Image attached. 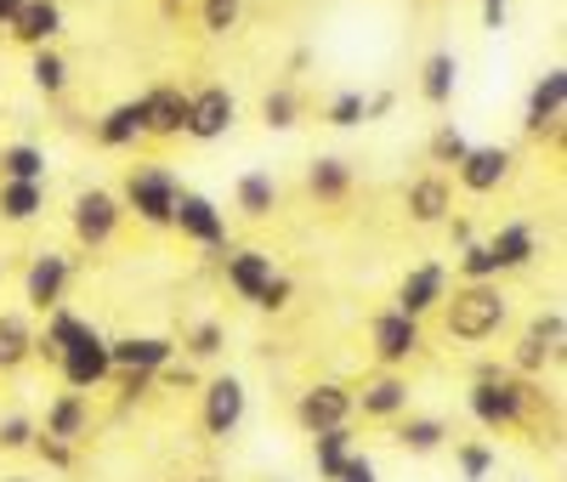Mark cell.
<instances>
[{"instance_id": "6da1fadb", "label": "cell", "mask_w": 567, "mask_h": 482, "mask_svg": "<svg viewBox=\"0 0 567 482\" xmlns=\"http://www.w3.org/2000/svg\"><path fill=\"white\" fill-rule=\"evenodd\" d=\"M545 386H534V375H516L511 363L499 375H471V392H465V409L471 420H477L483 431H511L523 425L528 409L539 403Z\"/></svg>"}, {"instance_id": "7a4b0ae2", "label": "cell", "mask_w": 567, "mask_h": 482, "mask_svg": "<svg viewBox=\"0 0 567 482\" xmlns=\"http://www.w3.org/2000/svg\"><path fill=\"white\" fill-rule=\"evenodd\" d=\"M505 318H511V301H505L499 278H488V284H460V289H454V301L443 307L449 335H454V341H465V347L494 341V335L505 329Z\"/></svg>"}, {"instance_id": "3957f363", "label": "cell", "mask_w": 567, "mask_h": 482, "mask_svg": "<svg viewBox=\"0 0 567 482\" xmlns=\"http://www.w3.org/2000/svg\"><path fill=\"white\" fill-rule=\"evenodd\" d=\"M176 193H182V176H176L171 165H136V171L125 176L120 205H125V216H136L142 227H171Z\"/></svg>"}, {"instance_id": "277c9868", "label": "cell", "mask_w": 567, "mask_h": 482, "mask_svg": "<svg viewBox=\"0 0 567 482\" xmlns=\"http://www.w3.org/2000/svg\"><path fill=\"white\" fill-rule=\"evenodd\" d=\"M58 375L69 392H97V386L114 380V363H109V335L97 324H85L74 341L58 352Z\"/></svg>"}, {"instance_id": "5b68a950", "label": "cell", "mask_w": 567, "mask_h": 482, "mask_svg": "<svg viewBox=\"0 0 567 482\" xmlns=\"http://www.w3.org/2000/svg\"><path fill=\"white\" fill-rule=\"evenodd\" d=\"M171 227L187 238V245H199V250H227V245H233V238H227V211H221L216 199H205V193H194V187L176 193Z\"/></svg>"}, {"instance_id": "8992f818", "label": "cell", "mask_w": 567, "mask_h": 482, "mask_svg": "<svg viewBox=\"0 0 567 482\" xmlns=\"http://www.w3.org/2000/svg\"><path fill=\"white\" fill-rule=\"evenodd\" d=\"M120 222H125V205L114 199V193H103V187L74 193L69 227H74V238H80L85 250H109V245H114V233H120Z\"/></svg>"}, {"instance_id": "52a82bcc", "label": "cell", "mask_w": 567, "mask_h": 482, "mask_svg": "<svg viewBox=\"0 0 567 482\" xmlns=\"http://www.w3.org/2000/svg\"><path fill=\"white\" fill-rule=\"evenodd\" d=\"M233 125H239V96L227 85H205V91H187V131L194 142H221Z\"/></svg>"}, {"instance_id": "ba28073f", "label": "cell", "mask_w": 567, "mask_h": 482, "mask_svg": "<svg viewBox=\"0 0 567 482\" xmlns=\"http://www.w3.org/2000/svg\"><path fill=\"white\" fill-rule=\"evenodd\" d=\"M369 347H374V358H381L386 369H398V363H409L425 347V329H420V318L386 307V312H374V324H369Z\"/></svg>"}, {"instance_id": "9c48e42d", "label": "cell", "mask_w": 567, "mask_h": 482, "mask_svg": "<svg viewBox=\"0 0 567 482\" xmlns=\"http://www.w3.org/2000/svg\"><path fill=\"white\" fill-rule=\"evenodd\" d=\"M69 284H74V261H69L63 250H40V256L29 261V273H23V301H29L34 312H52V307H63Z\"/></svg>"}, {"instance_id": "30bf717a", "label": "cell", "mask_w": 567, "mask_h": 482, "mask_svg": "<svg viewBox=\"0 0 567 482\" xmlns=\"http://www.w3.org/2000/svg\"><path fill=\"white\" fill-rule=\"evenodd\" d=\"M245 409H250V392H245V380L239 375H216L205 380V431L216 443H227L233 431L245 425Z\"/></svg>"}, {"instance_id": "8fae6325", "label": "cell", "mask_w": 567, "mask_h": 482, "mask_svg": "<svg viewBox=\"0 0 567 482\" xmlns=\"http://www.w3.org/2000/svg\"><path fill=\"white\" fill-rule=\"evenodd\" d=\"M352 392L347 386H336V380H318V386H307V392L296 398V425L307 431H329V425H352Z\"/></svg>"}, {"instance_id": "7c38bea8", "label": "cell", "mask_w": 567, "mask_h": 482, "mask_svg": "<svg viewBox=\"0 0 567 482\" xmlns=\"http://www.w3.org/2000/svg\"><path fill=\"white\" fill-rule=\"evenodd\" d=\"M561 114H567V69H545L528 91V114H523V131L528 136H561Z\"/></svg>"}, {"instance_id": "4fadbf2b", "label": "cell", "mask_w": 567, "mask_h": 482, "mask_svg": "<svg viewBox=\"0 0 567 482\" xmlns=\"http://www.w3.org/2000/svg\"><path fill=\"white\" fill-rule=\"evenodd\" d=\"M561 335H567L561 312H556V307H550V312H539V318L528 324V335L516 341L511 369H516V375H539L545 363H556V358H561Z\"/></svg>"}, {"instance_id": "5bb4252c", "label": "cell", "mask_w": 567, "mask_h": 482, "mask_svg": "<svg viewBox=\"0 0 567 482\" xmlns=\"http://www.w3.org/2000/svg\"><path fill=\"white\" fill-rule=\"evenodd\" d=\"M171 358H176L171 335H120V341H109L114 375H159Z\"/></svg>"}, {"instance_id": "9a60e30c", "label": "cell", "mask_w": 567, "mask_h": 482, "mask_svg": "<svg viewBox=\"0 0 567 482\" xmlns=\"http://www.w3.org/2000/svg\"><path fill=\"white\" fill-rule=\"evenodd\" d=\"M511 171H516V154L511 148H499V142H488V148H465V160L454 165V176H460V187L465 193H499L505 182H511Z\"/></svg>"}, {"instance_id": "2e32d148", "label": "cell", "mask_w": 567, "mask_h": 482, "mask_svg": "<svg viewBox=\"0 0 567 482\" xmlns=\"http://www.w3.org/2000/svg\"><path fill=\"white\" fill-rule=\"evenodd\" d=\"M449 301V261H420L409 267V278L398 284V312L409 318H425Z\"/></svg>"}, {"instance_id": "e0dca14e", "label": "cell", "mask_w": 567, "mask_h": 482, "mask_svg": "<svg viewBox=\"0 0 567 482\" xmlns=\"http://www.w3.org/2000/svg\"><path fill=\"white\" fill-rule=\"evenodd\" d=\"M221 278H227L233 296L256 307V301H261V289L278 278V267H272L267 250H233V245H227V256H221Z\"/></svg>"}, {"instance_id": "ac0fdd59", "label": "cell", "mask_w": 567, "mask_h": 482, "mask_svg": "<svg viewBox=\"0 0 567 482\" xmlns=\"http://www.w3.org/2000/svg\"><path fill=\"white\" fill-rule=\"evenodd\" d=\"M403 205H409V222H420V227H443V222L454 216V182H449L443 171L414 176L409 193H403Z\"/></svg>"}, {"instance_id": "d6986e66", "label": "cell", "mask_w": 567, "mask_h": 482, "mask_svg": "<svg viewBox=\"0 0 567 482\" xmlns=\"http://www.w3.org/2000/svg\"><path fill=\"white\" fill-rule=\"evenodd\" d=\"M58 34H63V7L58 0H23V12L12 18V40L18 45H58Z\"/></svg>"}, {"instance_id": "ffe728a7", "label": "cell", "mask_w": 567, "mask_h": 482, "mask_svg": "<svg viewBox=\"0 0 567 482\" xmlns=\"http://www.w3.org/2000/svg\"><path fill=\"white\" fill-rule=\"evenodd\" d=\"M142 114H148V136H182L187 131V91L182 85L142 91Z\"/></svg>"}, {"instance_id": "44dd1931", "label": "cell", "mask_w": 567, "mask_h": 482, "mask_svg": "<svg viewBox=\"0 0 567 482\" xmlns=\"http://www.w3.org/2000/svg\"><path fill=\"white\" fill-rule=\"evenodd\" d=\"M488 250H494V267L499 273H523L534 256H539V233L528 222H505L494 238H488Z\"/></svg>"}, {"instance_id": "7402d4cb", "label": "cell", "mask_w": 567, "mask_h": 482, "mask_svg": "<svg viewBox=\"0 0 567 482\" xmlns=\"http://www.w3.org/2000/svg\"><path fill=\"white\" fill-rule=\"evenodd\" d=\"M142 136H148V114H142V96H131V103H114V109L97 120V142H103V148H136Z\"/></svg>"}, {"instance_id": "603a6c76", "label": "cell", "mask_w": 567, "mask_h": 482, "mask_svg": "<svg viewBox=\"0 0 567 482\" xmlns=\"http://www.w3.org/2000/svg\"><path fill=\"white\" fill-rule=\"evenodd\" d=\"M352 409H363L369 420H398V414H409V380H398V375L369 380L363 392H352Z\"/></svg>"}, {"instance_id": "cb8c5ba5", "label": "cell", "mask_w": 567, "mask_h": 482, "mask_svg": "<svg viewBox=\"0 0 567 482\" xmlns=\"http://www.w3.org/2000/svg\"><path fill=\"white\" fill-rule=\"evenodd\" d=\"M85 425H91V392H58L52 403H45V425H40V431L80 443V438H85Z\"/></svg>"}, {"instance_id": "d4e9b609", "label": "cell", "mask_w": 567, "mask_h": 482, "mask_svg": "<svg viewBox=\"0 0 567 482\" xmlns=\"http://www.w3.org/2000/svg\"><path fill=\"white\" fill-rule=\"evenodd\" d=\"M307 193H312L318 205H341L347 193H352V165L341 154H318L307 165Z\"/></svg>"}, {"instance_id": "484cf974", "label": "cell", "mask_w": 567, "mask_h": 482, "mask_svg": "<svg viewBox=\"0 0 567 482\" xmlns=\"http://www.w3.org/2000/svg\"><path fill=\"white\" fill-rule=\"evenodd\" d=\"M454 91H460V58L454 52H432V58H425V69H420V96L432 109H449Z\"/></svg>"}, {"instance_id": "4316f807", "label": "cell", "mask_w": 567, "mask_h": 482, "mask_svg": "<svg viewBox=\"0 0 567 482\" xmlns=\"http://www.w3.org/2000/svg\"><path fill=\"white\" fill-rule=\"evenodd\" d=\"M233 205H239L250 222H267L272 205H278V176L272 171H245L239 182H233Z\"/></svg>"}, {"instance_id": "83f0119b", "label": "cell", "mask_w": 567, "mask_h": 482, "mask_svg": "<svg viewBox=\"0 0 567 482\" xmlns=\"http://www.w3.org/2000/svg\"><path fill=\"white\" fill-rule=\"evenodd\" d=\"M34 358V329L23 312H0V375H12Z\"/></svg>"}, {"instance_id": "f1b7e54d", "label": "cell", "mask_w": 567, "mask_h": 482, "mask_svg": "<svg viewBox=\"0 0 567 482\" xmlns=\"http://www.w3.org/2000/svg\"><path fill=\"white\" fill-rule=\"evenodd\" d=\"M45 318V329L34 335V358H45V363H58V352L74 341V335L85 329V318L80 312H69V307H52V312H40Z\"/></svg>"}, {"instance_id": "f546056e", "label": "cell", "mask_w": 567, "mask_h": 482, "mask_svg": "<svg viewBox=\"0 0 567 482\" xmlns=\"http://www.w3.org/2000/svg\"><path fill=\"white\" fill-rule=\"evenodd\" d=\"M45 211V182H0V222H34Z\"/></svg>"}, {"instance_id": "4dcf8cb0", "label": "cell", "mask_w": 567, "mask_h": 482, "mask_svg": "<svg viewBox=\"0 0 567 482\" xmlns=\"http://www.w3.org/2000/svg\"><path fill=\"white\" fill-rule=\"evenodd\" d=\"M352 454V425H329V431H312V465L323 482H336V471L347 465Z\"/></svg>"}, {"instance_id": "1f68e13d", "label": "cell", "mask_w": 567, "mask_h": 482, "mask_svg": "<svg viewBox=\"0 0 567 482\" xmlns=\"http://www.w3.org/2000/svg\"><path fill=\"white\" fill-rule=\"evenodd\" d=\"M0 182H45V148L40 142H7V148H0Z\"/></svg>"}, {"instance_id": "d6a6232c", "label": "cell", "mask_w": 567, "mask_h": 482, "mask_svg": "<svg viewBox=\"0 0 567 482\" xmlns=\"http://www.w3.org/2000/svg\"><path fill=\"white\" fill-rule=\"evenodd\" d=\"M29 80H34V91H45V96H63V91H69V58L58 52V45H34Z\"/></svg>"}, {"instance_id": "836d02e7", "label": "cell", "mask_w": 567, "mask_h": 482, "mask_svg": "<svg viewBox=\"0 0 567 482\" xmlns=\"http://www.w3.org/2000/svg\"><path fill=\"white\" fill-rule=\"evenodd\" d=\"M398 443H403L409 454H437V449L449 443V425L432 420V414H409V420L398 425Z\"/></svg>"}, {"instance_id": "e575fe53", "label": "cell", "mask_w": 567, "mask_h": 482, "mask_svg": "<svg viewBox=\"0 0 567 482\" xmlns=\"http://www.w3.org/2000/svg\"><path fill=\"white\" fill-rule=\"evenodd\" d=\"M454 273H460V284H488V278H499L488 238H471V245H460V250H454Z\"/></svg>"}, {"instance_id": "d590c367", "label": "cell", "mask_w": 567, "mask_h": 482, "mask_svg": "<svg viewBox=\"0 0 567 482\" xmlns=\"http://www.w3.org/2000/svg\"><path fill=\"white\" fill-rule=\"evenodd\" d=\"M261 120H267V131H296V125H301V96H296V85H272V91L261 96Z\"/></svg>"}, {"instance_id": "8d00e7d4", "label": "cell", "mask_w": 567, "mask_h": 482, "mask_svg": "<svg viewBox=\"0 0 567 482\" xmlns=\"http://www.w3.org/2000/svg\"><path fill=\"white\" fill-rule=\"evenodd\" d=\"M454 465H460V482H488L499 454L488 443H454Z\"/></svg>"}, {"instance_id": "74e56055", "label": "cell", "mask_w": 567, "mask_h": 482, "mask_svg": "<svg viewBox=\"0 0 567 482\" xmlns=\"http://www.w3.org/2000/svg\"><path fill=\"white\" fill-rule=\"evenodd\" d=\"M465 148H471V142H465V131H460L454 120H443V125L432 131V142H425L432 165H460V160H465Z\"/></svg>"}, {"instance_id": "f35d334b", "label": "cell", "mask_w": 567, "mask_h": 482, "mask_svg": "<svg viewBox=\"0 0 567 482\" xmlns=\"http://www.w3.org/2000/svg\"><path fill=\"white\" fill-rule=\"evenodd\" d=\"M245 18V0H199V23L205 34H233Z\"/></svg>"}, {"instance_id": "ab89813d", "label": "cell", "mask_w": 567, "mask_h": 482, "mask_svg": "<svg viewBox=\"0 0 567 482\" xmlns=\"http://www.w3.org/2000/svg\"><path fill=\"white\" fill-rule=\"evenodd\" d=\"M187 358H221V347H227V329L216 324V318H199L194 329H187Z\"/></svg>"}, {"instance_id": "60d3db41", "label": "cell", "mask_w": 567, "mask_h": 482, "mask_svg": "<svg viewBox=\"0 0 567 482\" xmlns=\"http://www.w3.org/2000/svg\"><path fill=\"white\" fill-rule=\"evenodd\" d=\"M323 125H336V131H352V125H363V91H336V96H329Z\"/></svg>"}, {"instance_id": "b9f144b4", "label": "cell", "mask_w": 567, "mask_h": 482, "mask_svg": "<svg viewBox=\"0 0 567 482\" xmlns=\"http://www.w3.org/2000/svg\"><path fill=\"white\" fill-rule=\"evenodd\" d=\"M29 449L52 465V471H69V465H74V443H69V438H52V431H34Z\"/></svg>"}, {"instance_id": "7bdbcfd3", "label": "cell", "mask_w": 567, "mask_h": 482, "mask_svg": "<svg viewBox=\"0 0 567 482\" xmlns=\"http://www.w3.org/2000/svg\"><path fill=\"white\" fill-rule=\"evenodd\" d=\"M34 420L29 414H7V420H0V449H29L34 443Z\"/></svg>"}, {"instance_id": "ee69618b", "label": "cell", "mask_w": 567, "mask_h": 482, "mask_svg": "<svg viewBox=\"0 0 567 482\" xmlns=\"http://www.w3.org/2000/svg\"><path fill=\"white\" fill-rule=\"evenodd\" d=\"M336 482H381V471H374V460H369V454H358V449H352V454H347V465L336 471Z\"/></svg>"}, {"instance_id": "f6af8a7d", "label": "cell", "mask_w": 567, "mask_h": 482, "mask_svg": "<svg viewBox=\"0 0 567 482\" xmlns=\"http://www.w3.org/2000/svg\"><path fill=\"white\" fill-rule=\"evenodd\" d=\"M290 296H296V284L278 273V278H272V284L261 289V301H256V307H261V312H284V307H290Z\"/></svg>"}, {"instance_id": "bcb514c9", "label": "cell", "mask_w": 567, "mask_h": 482, "mask_svg": "<svg viewBox=\"0 0 567 482\" xmlns=\"http://www.w3.org/2000/svg\"><path fill=\"white\" fill-rule=\"evenodd\" d=\"M154 380H165V386H176V392H194V380H199V375H194V369H187V363H176V358H171V363H165V369H159Z\"/></svg>"}, {"instance_id": "7dc6e473", "label": "cell", "mask_w": 567, "mask_h": 482, "mask_svg": "<svg viewBox=\"0 0 567 482\" xmlns=\"http://www.w3.org/2000/svg\"><path fill=\"white\" fill-rule=\"evenodd\" d=\"M398 109V91H374V96H363V125L369 120H386Z\"/></svg>"}, {"instance_id": "c3c4849f", "label": "cell", "mask_w": 567, "mask_h": 482, "mask_svg": "<svg viewBox=\"0 0 567 482\" xmlns=\"http://www.w3.org/2000/svg\"><path fill=\"white\" fill-rule=\"evenodd\" d=\"M443 227H449V245H454V250H460V245H471V238H477V233H471V222H465V216H449Z\"/></svg>"}, {"instance_id": "681fc988", "label": "cell", "mask_w": 567, "mask_h": 482, "mask_svg": "<svg viewBox=\"0 0 567 482\" xmlns=\"http://www.w3.org/2000/svg\"><path fill=\"white\" fill-rule=\"evenodd\" d=\"M120 380H125V403L148 398V386H154V375H120Z\"/></svg>"}, {"instance_id": "f907efd6", "label": "cell", "mask_w": 567, "mask_h": 482, "mask_svg": "<svg viewBox=\"0 0 567 482\" xmlns=\"http://www.w3.org/2000/svg\"><path fill=\"white\" fill-rule=\"evenodd\" d=\"M483 23H488V29H505V23H511L505 0H483Z\"/></svg>"}, {"instance_id": "816d5d0a", "label": "cell", "mask_w": 567, "mask_h": 482, "mask_svg": "<svg viewBox=\"0 0 567 482\" xmlns=\"http://www.w3.org/2000/svg\"><path fill=\"white\" fill-rule=\"evenodd\" d=\"M18 12H23V0H0V29H12Z\"/></svg>"}, {"instance_id": "f5cc1de1", "label": "cell", "mask_w": 567, "mask_h": 482, "mask_svg": "<svg viewBox=\"0 0 567 482\" xmlns=\"http://www.w3.org/2000/svg\"><path fill=\"white\" fill-rule=\"evenodd\" d=\"M187 482H221V476L216 471H199V476H187Z\"/></svg>"}, {"instance_id": "db71d44e", "label": "cell", "mask_w": 567, "mask_h": 482, "mask_svg": "<svg viewBox=\"0 0 567 482\" xmlns=\"http://www.w3.org/2000/svg\"><path fill=\"white\" fill-rule=\"evenodd\" d=\"M165 12H182V0H165Z\"/></svg>"}, {"instance_id": "11a10c76", "label": "cell", "mask_w": 567, "mask_h": 482, "mask_svg": "<svg viewBox=\"0 0 567 482\" xmlns=\"http://www.w3.org/2000/svg\"><path fill=\"white\" fill-rule=\"evenodd\" d=\"M0 482H29V476H0Z\"/></svg>"}]
</instances>
